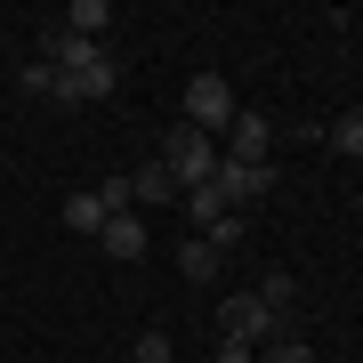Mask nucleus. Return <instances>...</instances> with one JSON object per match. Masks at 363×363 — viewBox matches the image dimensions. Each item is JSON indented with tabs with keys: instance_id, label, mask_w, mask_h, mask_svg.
<instances>
[{
	"instance_id": "obj_12",
	"label": "nucleus",
	"mask_w": 363,
	"mask_h": 363,
	"mask_svg": "<svg viewBox=\"0 0 363 363\" xmlns=\"http://www.w3.org/2000/svg\"><path fill=\"white\" fill-rule=\"evenodd\" d=\"M331 154H347V162H363V105H347V113L331 121Z\"/></svg>"
},
{
	"instance_id": "obj_15",
	"label": "nucleus",
	"mask_w": 363,
	"mask_h": 363,
	"mask_svg": "<svg viewBox=\"0 0 363 363\" xmlns=\"http://www.w3.org/2000/svg\"><path fill=\"white\" fill-rule=\"evenodd\" d=\"M259 298H267L274 315H283V323H291V307H298V283H291V274H259Z\"/></svg>"
},
{
	"instance_id": "obj_17",
	"label": "nucleus",
	"mask_w": 363,
	"mask_h": 363,
	"mask_svg": "<svg viewBox=\"0 0 363 363\" xmlns=\"http://www.w3.org/2000/svg\"><path fill=\"white\" fill-rule=\"evenodd\" d=\"M130 363H169V331H138L130 339Z\"/></svg>"
},
{
	"instance_id": "obj_18",
	"label": "nucleus",
	"mask_w": 363,
	"mask_h": 363,
	"mask_svg": "<svg viewBox=\"0 0 363 363\" xmlns=\"http://www.w3.org/2000/svg\"><path fill=\"white\" fill-rule=\"evenodd\" d=\"M16 89H25V97H57V73H49V65H40V57H33V65H25V73H16Z\"/></svg>"
},
{
	"instance_id": "obj_9",
	"label": "nucleus",
	"mask_w": 363,
	"mask_h": 363,
	"mask_svg": "<svg viewBox=\"0 0 363 363\" xmlns=\"http://www.w3.org/2000/svg\"><path fill=\"white\" fill-rule=\"evenodd\" d=\"M130 194H138V202H178V178H169L162 162H138V169H130Z\"/></svg>"
},
{
	"instance_id": "obj_13",
	"label": "nucleus",
	"mask_w": 363,
	"mask_h": 363,
	"mask_svg": "<svg viewBox=\"0 0 363 363\" xmlns=\"http://www.w3.org/2000/svg\"><path fill=\"white\" fill-rule=\"evenodd\" d=\"M65 226L73 234H105V202L97 194H65Z\"/></svg>"
},
{
	"instance_id": "obj_3",
	"label": "nucleus",
	"mask_w": 363,
	"mask_h": 363,
	"mask_svg": "<svg viewBox=\"0 0 363 363\" xmlns=\"http://www.w3.org/2000/svg\"><path fill=\"white\" fill-rule=\"evenodd\" d=\"M274 331H291V323H283V315L267 307L259 291H234L226 307H218V339H242V347H267Z\"/></svg>"
},
{
	"instance_id": "obj_11",
	"label": "nucleus",
	"mask_w": 363,
	"mask_h": 363,
	"mask_svg": "<svg viewBox=\"0 0 363 363\" xmlns=\"http://www.w3.org/2000/svg\"><path fill=\"white\" fill-rule=\"evenodd\" d=\"M178 202H186V218H194V234H210V226L226 218V202H218V186H194V194H178Z\"/></svg>"
},
{
	"instance_id": "obj_2",
	"label": "nucleus",
	"mask_w": 363,
	"mask_h": 363,
	"mask_svg": "<svg viewBox=\"0 0 363 363\" xmlns=\"http://www.w3.org/2000/svg\"><path fill=\"white\" fill-rule=\"evenodd\" d=\"M234 113H242V97L226 89V73H194L186 81V130L218 138V130H234Z\"/></svg>"
},
{
	"instance_id": "obj_10",
	"label": "nucleus",
	"mask_w": 363,
	"mask_h": 363,
	"mask_svg": "<svg viewBox=\"0 0 363 363\" xmlns=\"http://www.w3.org/2000/svg\"><path fill=\"white\" fill-rule=\"evenodd\" d=\"M89 194L105 202V218H130V210H138V194H130V169H113V178H97Z\"/></svg>"
},
{
	"instance_id": "obj_4",
	"label": "nucleus",
	"mask_w": 363,
	"mask_h": 363,
	"mask_svg": "<svg viewBox=\"0 0 363 363\" xmlns=\"http://www.w3.org/2000/svg\"><path fill=\"white\" fill-rule=\"evenodd\" d=\"M210 186H218L226 210H250V202L274 194V162H226V154H218V178H210Z\"/></svg>"
},
{
	"instance_id": "obj_6",
	"label": "nucleus",
	"mask_w": 363,
	"mask_h": 363,
	"mask_svg": "<svg viewBox=\"0 0 363 363\" xmlns=\"http://www.w3.org/2000/svg\"><path fill=\"white\" fill-rule=\"evenodd\" d=\"M97 242H105V259H145V218H105V234H97Z\"/></svg>"
},
{
	"instance_id": "obj_1",
	"label": "nucleus",
	"mask_w": 363,
	"mask_h": 363,
	"mask_svg": "<svg viewBox=\"0 0 363 363\" xmlns=\"http://www.w3.org/2000/svg\"><path fill=\"white\" fill-rule=\"evenodd\" d=\"M154 162L178 178V194H194V186L218 178V138H202V130H186V121H178V130L162 138V154H154Z\"/></svg>"
},
{
	"instance_id": "obj_7",
	"label": "nucleus",
	"mask_w": 363,
	"mask_h": 363,
	"mask_svg": "<svg viewBox=\"0 0 363 363\" xmlns=\"http://www.w3.org/2000/svg\"><path fill=\"white\" fill-rule=\"evenodd\" d=\"M178 267H186V283H218V242H210V234H186V250H178Z\"/></svg>"
},
{
	"instance_id": "obj_5",
	"label": "nucleus",
	"mask_w": 363,
	"mask_h": 363,
	"mask_svg": "<svg viewBox=\"0 0 363 363\" xmlns=\"http://www.w3.org/2000/svg\"><path fill=\"white\" fill-rule=\"evenodd\" d=\"M267 145H274V121L267 113H234V130H226V162H267Z\"/></svg>"
},
{
	"instance_id": "obj_8",
	"label": "nucleus",
	"mask_w": 363,
	"mask_h": 363,
	"mask_svg": "<svg viewBox=\"0 0 363 363\" xmlns=\"http://www.w3.org/2000/svg\"><path fill=\"white\" fill-rule=\"evenodd\" d=\"M57 25H65L73 40H105V25H113V9H105V0H73V9L57 16Z\"/></svg>"
},
{
	"instance_id": "obj_16",
	"label": "nucleus",
	"mask_w": 363,
	"mask_h": 363,
	"mask_svg": "<svg viewBox=\"0 0 363 363\" xmlns=\"http://www.w3.org/2000/svg\"><path fill=\"white\" fill-rule=\"evenodd\" d=\"M242 234H250V210H226V218L210 226V242H218V259H226V250H242Z\"/></svg>"
},
{
	"instance_id": "obj_14",
	"label": "nucleus",
	"mask_w": 363,
	"mask_h": 363,
	"mask_svg": "<svg viewBox=\"0 0 363 363\" xmlns=\"http://www.w3.org/2000/svg\"><path fill=\"white\" fill-rule=\"evenodd\" d=\"M259 363H315V347H307L298 331H274L267 347H259Z\"/></svg>"
}]
</instances>
